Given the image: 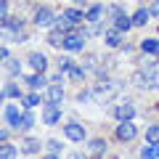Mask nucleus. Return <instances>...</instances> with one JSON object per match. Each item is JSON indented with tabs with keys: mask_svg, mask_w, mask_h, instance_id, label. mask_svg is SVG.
I'll return each instance as SVG.
<instances>
[{
	"mask_svg": "<svg viewBox=\"0 0 159 159\" xmlns=\"http://www.w3.org/2000/svg\"><path fill=\"white\" fill-rule=\"evenodd\" d=\"M114 135H117V141H122V143L133 141V138L138 135L135 125H133V119H122V122L117 125V130H114Z\"/></svg>",
	"mask_w": 159,
	"mask_h": 159,
	"instance_id": "f257e3e1",
	"label": "nucleus"
},
{
	"mask_svg": "<svg viewBox=\"0 0 159 159\" xmlns=\"http://www.w3.org/2000/svg\"><path fill=\"white\" fill-rule=\"evenodd\" d=\"M3 119L8 122V127H13V130H21V122H24V114L19 111L13 103H8L6 111H3Z\"/></svg>",
	"mask_w": 159,
	"mask_h": 159,
	"instance_id": "f03ea898",
	"label": "nucleus"
},
{
	"mask_svg": "<svg viewBox=\"0 0 159 159\" xmlns=\"http://www.w3.org/2000/svg\"><path fill=\"white\" fill-rule=\"evenodd\" d=\"M138 88H148V90H154V88H159V72L157 69H146L143 74H138Z\"/></svg>",
	"mask_w": 159,
	"mask_h": 159,
	"instance_id": "7ed1b4c3",
	"label": "nucleus"
},
{
	"mask_svg": "<svg viewBox=\"0 0 159 159\" xmlns=\"http://www.w3.org/2000/svg\"><path fill=\"white\" fill-rule=\"evenodd\" d=\"M34 24H37V27H51V24H56V13H53L51 8L40 6L37 11H34Z\"/></svg>",
	"mask_w": 159,
	"mask_h": 159,
	"instance_id": "20e7f679",
	"label": "nucleus"
},
{
	"mask_svg": "<svg viewBox=\"0 0 159 159\" xmlns=\"http://www.w3.org/2000/svg\"><path fill=\"white\" fill-rule=\"evenodd\" d=\"M58 119H61V106L48 101L45 109H43V122H45V125H58Z\"/></svg>",
	"mask_w": 159,
	"mask_h": 159,
	"instance_id": "39448f33",
	"label": "nucleus"
},
{
	"mask_svg": "<svg viewBox=\"0 0 159 159\" xmlns=\"http://www.w3.org/2000/svg\"><path fill=\"white\" fill-rule=\"evenodd\" d=\"M64 133H66V138H69V141H74V143H82V141H85V127L80 125V122H66Z\"/></svg>",
	"mask_w": 159,
	"mask_h": 159,
	"instance_id": "423d86ee",
	"label": "nucleus"
},
{
	"mask_svg": "<svg viewBox=\"0 0 159 159\" xmlns=\"http://www.w3.org/2000/svg\"><path fill=\"white\" fill-rule=\"evenodd\" d=\"M82 37H85V34H82V32H74V34H66V40H64V48H66V51H82V45H85V40H82Z\"/></svg>",
	"mask_w": 159,
	"mask_h": 159,
	"instance_id": "0eeeda50",
	"label": "nucleus"
},
{
	"mask_svg": "<svg viewBox=\"0 0 159 159\" xmlns=\"http://www.w3.org/2000/svg\"><path fill=\"white\" fill-rule=\"evenodd\" d=\"M114 13H117V19H114V27H117L119 32H127V29L133 27V19L125 16V13H119V8H114Z\"/></svg>",
	"mask_w": 159,
	"mask_h": 159,
	"instance_id": "6e6552de",
	"label": "nucleus"
},
{
	"mask_svg": "<svg viewBox=\"0 0 159 159\" xmlns=\"http://www.w3.org/2000/svg\"><path fill=\"white\" fill-rule=\"evenodd\" d=\"M29 66H32L34 72H45L48 69V58L43 56V53H32V56H29Z\"/></svg>",
	"mask_w": 159,
	"mask_h": 159,
	"instance_id": "1a4fd4ad",
	"label": "nucleus"
},
{
	"mask_svg": "<svg viewBox=\"0 0 159 159\" xmlns=\"http://www.w3.org/2000/svg\"><path fill=\"white\" fill-rule=\"evenodd\" d=\"M27 80V85L32 88V90H40V88H45V82L48 80L43 77V72H34V74H29V77H24Z\"/></svg>",
	"mask_w": 159,
	"mask_h": 159,
	"instance_id": "9d476101",
	"label": "nucleus"
},
{
	"mask_svg": "<svg viewBox=\"0 0 159 159\" xmlns=\"http://www.w3.org/2000/svg\"><path fill=\"white\" fill-rule=\"evenodd\" d=\"M48 101L51 103H61L64 101V88L58 85V82H53V85L48 88Z\"/></svg>",
	"mask_w": 159,
	"mask_h": 159,
	"instance_id": "9b49d317",
	"label": "nucleus"
},
{
	"mask_svg": "<svg viewBox=\"0 0 159 159\" xmlns=\"http://www.w3.org/2000/svg\"><path fill=\"white\" fill-rule=\"evenodd\" d=\"M103 37H106V45H111V48L122 45V32H119L117 27H114V29H109V32L103 34Z\"/></svg>",
	"mask_w": 159,
	"mask_h": 159,
	"instance_id": "f8f14e48",
	"label": "nucleus"
},
{
	"mask_svg": "<svg viewBox=\"0 0 159 159\" xmlns=\"http://www.w3.org/2000/svg\"><path fill=\"white\" fill-rule=\"evenodd\" d=\"M148 16H151V8H138L135 16H133V27H143L148 21Z\"/></svg>",
	"mask_w": 159,
	"mask_h": 159,
	"instance_id": "ddd939ff",
	"label": "nucleus"
},
{
	"mask_svg": "<svg viewBox=\"0 0 159 159\" xmlns=\"http://www.w3.org/2000/svg\"><path fill=\"white\" fill-rule=\"evenodd\" d=\"M135 117V106H133V103H122V106L117 109V119L119 122H122V119H133Z\"/></svg>",
	"mask_w": 159,
	"mask_h": 159,
	"instance_id": "4468645a",
	"label": "nucleus"
},
{
	"mask_svg": "<svg viewBox=\"0 0 159 159\" xmlns=\"http://www.w3.org/2000/svg\"><path fill=\"white\" fill-rule=\"evenodd\" d=\"M37 151H40V143L34 141V138H27V141L21 143V154H27V157H34Z\"/></svg>",
	"mask_w": 159,
	"mask_h": 159,
	"instance_id": "2eb2a0df",
	"label": "nucleus"
},
{
	"mask_svg": "<svg viewBox=\"0 0 159 159\" xmlns=\"http://www.w3.org/2000/svg\"><path fill=\"white\" fill-rule=\"evenodd\" d=\"M141 51L143 53H151V56H159V40H143Z\"/></svg>",
	"mask_w": 159,
	"mask_h": 159,
	"instance_id": "dca6fc26",
	"label": "nucleus"
},
{
	"mask_svg": "<svg viewBox=\"0 0 159 159\" xmlns=\"http://www.w3.org/2000/svg\"><path fill=\"white\" fill-rule=\"evenodd\" d=\"M3 98H21V88H19L16 82H8V85L3 88Z\"/></svg>",
	"mask_w": 159,
	"mask_h": 159,
	"instance_id": "f3484780",
	"label": "nucleus"
},
{
	"mask_svg": "<svg viewBox=\"0 0 159 159\" xmlns=\"http://www.w3.org/2000/svg\"><path fill=\"white\" fill-rule=\"evenodd\" d=\"M101 16H103V8L101 6H90V8H88V13H85V19H88V21H93V24L101 21Z\"/></svg>",
	"mask_w": 159,
	"mask_h": 159,
	"instance_id": "a211bd4d",
	"label": "nucleus"
},
{
	"mask_svg": "<svg viewBox=\"0 0 159 159\" xmlns=\"http://www.w3.org/2000/svg\"><path fill=\"white\" fill-rule=\"evenodd\" d=\"M141 157L143 159H157L159 157V143H148V146L141 148Z\"/></svg>",
	"mask_w": 159,
	"mask_h": 159,
	"instance_id": "6ab92c4d",
	"label": "nucleus"
},
{
	"mask_svg": "<svg viewBox=\"0 0 159 159\" xmlns=\"http://www.w3.org/2000/svg\"><path fill=\"white\" fill-rule=\"evenodd\" d=\"M74 27V21L66 16V13H61V16H56V29H61V32H69V29Z\"/></svg>",
	"mask_w": 159,
	"mask_h": 159,
	"instance_id": "aec40b11",
	"label": "nucleus"
},
{
	"mask_svg": "<svg viewBox=\"0 0 159 159\" xmlns=\"http://www.w3.org/2000/svg\"><path fill=\"white\" fill-rule=\"evenodd\" d=\"M90 154H106V141L103 138H93L90 141Z\"/></svg>",
	"mask_w": 159,
	"mask_h": 159,
	"instance_id": "412c9836",
	"label": "nucleus"
},
{
	"mask_svg": "<svg viewBox=\"0 0 159 159\" xmlns=\"http://www.w3.org/2000/svg\"><path fill=\"white\" fill-rule=\"evenodd\" d=\"M146 143H159V125H151L146 130Z\"/></svg>",
	"mask_w": 159,
	"mask_h": 159,
	"instance_id": "4be33fe9",
	"label": "nucleus"
},
{
	"mask_svg": "<svg viewBox=\"0 0 159 159\" xmlns=\"http://www.w3.org/2000/svg\"><path fill=\"white\" fill-rule=\"evenodd\" d=\"M64 40H66V34H64L61 29H56V32H51L48 43H51V45H64Z\"/></svg>",
	"mask_w": 159,
	"mask_h": 159,
	"instance_id": "5701e85b",
	"label": "nucleus"
},
{
	"mask_svg": "<svg viewBox=\"0 0 159 159\" xmlns=\"http://www.w3.org/2000/svg\"><path fill=\"white\" fill-rule=\"evenodd\" d=\"M0 157H3V159H13V157H16V148L8 146V143H3V146H0Z\"/></svg>",
	"mask_w": 159,
	"mask_h": 159,
	"instance_id": "b1692460",
	"label": "nucleus"
},
{
	"mask_svg": "<svg viewBox=\"0 0 159 159\" xmlns=\"http://www.w3.org/2000/svg\"><path fill=\"white\" fill-rule=\"evenodd\" d=\"M64 13H66V16L72 19L74 24H80V21H82V19H85V13H82V11H77V8H69V11H64Z\"/></svg>",
	"mask_w": 159,
	"mask_h": 159,
	"instance_id": "393cba45",
	"label": "nucleus"
},
{
	"mask_svg": "<svg viewBox=\"0 0 159 159\" xmlns=\"http://www.w3.org/2000/svg\"><path fill=\"white\" fill-rule=\"evenodd\" d=\"M40 101H43V98H40L37 93H29V96L24 98V106H27V109H34V106H37Z\"/></svg>",
	"mask_w": 159,
	"mask_h": 159,
	"instance_id": "a878e982",
	"label": "nucleus"
},
{
	"mask_svg": "<svg viewBox=\"0 0 159 159\" xmlns=\"http://www.w3.org/2000/svg\"><path fill=\"white\" fill-rule=\"evenodd\" d=\"M48 154H51V157L61 154V143H58V141H48Z\"/></svg>",
	"mask_w": 159,
	"mask_h": 159,
	"instance_id": "bb28decb",
	"label": "nucleus"
},
{
	"mask_svg": "<svg viewBox=\"0 0 159 159\" xmlns=\"http://www.w3.org/2000/svg\"><path fill=\"white\" fill-rule=\"evenodd\" d=\"M69 69H72V58L64 56L61 61H58V72H69Z\"/></svg>",
	"mask_w": 159,
	"mask_h": 159,
	"instance_id": "cd10ccee",
	"label": "nucleus"
},
{
	"mask_svg": "<svg viewBox=\"0 0 159 159\" xmlns=\"http://www.w3.org/2000/svg\"><path fill=\"white\" fill-rule=\"evenodd\" d=\"M8 74H19V72H21V64H19V61H11V58H8Z\"/></svg>",
	"mask_w": 159,
	"mask_h": 159,
	"instance_id": "c85d7f7f",
	"label": "nucleus"
},
{
	"mask_svg": "<svg viewBox=\"0 0 159 159\" xmlns=\"http://www.w3.org/2000/svg\"><path fill=\"white\" fill-rule=\"evenodd\" d=\"M69 77H72V80H82V77H85V72H82L80 66H72V69H69Z\"/></svg>",
	"mask_w": 159,
	"mask_h": 159,
	"instance_id": "c756f323",
	"label": "nucleus"
},
{
	"mask_svg": "<svg viewBox=\"0 0 159 159\" xmlns=\"http://www.w3.org/2000/svg\"><path fill=\"white\" fill-rule=\"evenodd\" d=\"M93 96H96V90H82V93H80V96H77V101H82V103H88V101H90Z\"/></svg>",
	"mask_w": 159,
	"mask_h": 159,
	"instance_id": "7c9ffc66",
	"label": "nucleus"
},
{
	"mask_svg": "<svg viewBox=\"0 0 159 159\" xmlns=\"http://www.w3.org/2000/svg\"><path fill=\"white\" fill-rule=\"evenodd\" d=\"M34 125V117L32 114H24V122H21V130H29V127Z\"/></svg>",
	"mask_w": 159,
	"mask_h": 159,
	"instance_id": "2f4dec72",
	"label": "nucleus"
},
{
	"mask_svg": "<svg viewBox=\"0 0 159 159\" xmlns=\"http://www.w3.org/2000/svg\"><path fill=\"white\" fill-rule=\"evenodd\" d=\"M0 19H8V0L0 3Z\"/></svg>",
	"mask_w": 159,
	"mask_h": 159,
	"instance_id": "473e14b6",
	"label": "nucleus"
},
{
	"mask_svg": "<svg viewBox=\"0 0 159 159\" xmlns=\"http://www.w3.org/2000/svg\"><path fill=\"white\" fill-rule=\"evenodd\" d=\"M151 16H159V0H154V6H151Z\"/></svg>",
	"mask_w": 159,
	"mask_h": 159,
	"instance_id": "72a5a7b5",
	"label": "nucleus"
},
{
	"mask_svg": "<svg viewBox=\"0 0 159 159\" xmlns=\"http://www.w3.org/2000/svg\"><path fill=\"white\" fill-rule=\"evenodd\" d=\"M0 56H3V61H8V58H11V51H8V48H3V51H0Z\"/></svg>",
	"mask_w": 159,
	"mask_h": 159,
	"instance_id": "f704fd0d",
	"label": "nucleus"
}]
</instances>
